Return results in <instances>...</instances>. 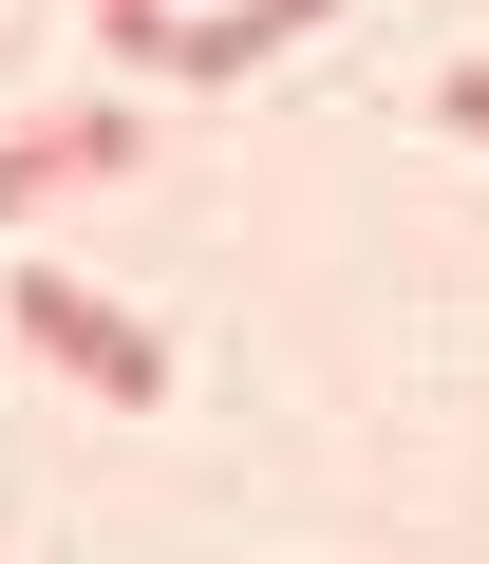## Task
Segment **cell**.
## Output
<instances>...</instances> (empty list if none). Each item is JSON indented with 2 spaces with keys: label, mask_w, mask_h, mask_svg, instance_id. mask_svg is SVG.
Segmentation results:
<instances>
[{
  "label": "cell",
  "mask_w": 489,
  "mask_h": 564,
  "mask_svg": "<svg viewBox=\"0 0 489 564\" xmlns=\"http://www.w3.org/2000/svg\"><path fill=\"white\" fill-rule=\"evenodd\" d=\"M20 358H39V377H95L113 414H151V395H170V339H151V321H113L95 282H57V263L20 282Z\"/></svg>",
  "instance_id": "6da1fadb"
},
{
  "label": "cell",
  "mask_w": 489,
  "mask_h": 564,
  "mask_svg": "<svg viewBox=\"0 0 489 564\" xmlns=\"http://www.w3.org/2000/svg\"><path fill=\"white\" fill-rule=\"evenodd\" d=\"M452 132H489V57H470V76H452Z\"/></svg>",
  "instance_id": "5b68a950"
},
{
  "label": "cell",
  "mask_w": 489,
  "mask_h": 564,
  "mask_svg": "<svg viewBox=\"0 0 489 564\" xmlns=\"http://www.w3.org/2000/svg\"><path fill=\"white\" fill-rule=\"evenodd\" d=\"M339 0H226V20H170V76H244V57H283V39H320Z\"/></svg>",
  "instance_id": "3957f363"
},
{
  "label": "cell",
  "mask_w": 489,
  "mask_h": 564,
  "mask_svg": "<svg viewBox=\"0 0 489 564\" xmlns=\"http://www.w3.org/2000/svg\"><path fill=\"white\" fill-rule=\"evenodd\" d=\"M95 39L113 57H170V0H95Z\"/></svg>",
  "instance_id": "277c9868"
},
{
  "label": "cell",
  "mask_w": 489,
  "mask_h": 564,
  "mask_svg": "<svg viewBox=\"0 0 489 564\" xmlns=\"http://www.w3.org/2000/svg\"><path fill=\"white\" fill-rule=\"evenodd\" d=\"M113 170H151V113H113V95L20 113V132H0V226H20V207H57V188H113Z\"/></svg>",
  "instance_id": "7a4b0ae2"
}]
</instances>
